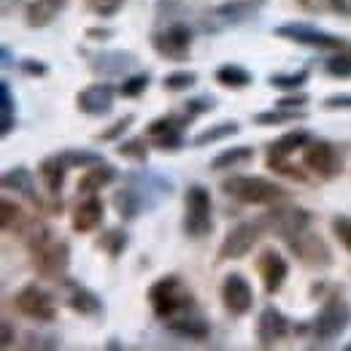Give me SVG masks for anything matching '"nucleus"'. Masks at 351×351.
Instances as JSON below:
<instances>
[{
  "label": "nucleus",
  "mask_w": 351,
  "mask_h": 351,
  "mask_svg": "<svg viewBox=\"0 0 351 351\" xmlns=\"http://www.w3.org/2000/svg\"><path fill=\"white\" fill-rule=\"evenodd\" d=\"M165 327H168L173 335L186 338V341H206V338L211 335L208 322H206L200 313H195V308L186 311V313H178V316H173V319H168Z\"/></svg>",
  "instance_id": "412c9836"
},
{
  "label": "nucleus",
  "mask_w": 351,
  "mask_h": 351,
  "mask_svg": "<svg viewBox=\"0 0 351 351\" xmlns=\"http://www.w3.org/2000/svg\"><path fill=\"white\" fill-rule=\"evenodd\" d=\"M303 165H306L311 173L324 178V181L341 176V171H343V162H341L335 146L330 141H319V138H311V143H306V149H303Z\"/></svg>",
  "instance_id": "9b49d317"
},
{
  "label": "nucleus",
  "mask_w": 351,
  "mask_h": 351,
  "mask_svg": "<svg viewBox=\"0 0 351 351\" xmlns=\"http://www.w3.org/2000/svg\"><path fill=\"white\" fill-rule=\"evenodd\" d=\"M103 200L97 195H87V200H82L76 208H73V217H71V224L76 232H92L103 224Z\"/></svg>",
  "instance_id": "4be33fe9"
},
{
  "label": "nucleus",
  "mask_w": 351,
  "mask_h": 351,
  "mask_svg": "<svg viewBox=\"0 0 351 351\" xmlns=\"http://www.w3.org/2000/svg\"><path fill=\"white\" fill-rule=\"evenodd\" d=\"M306 103H308V95H287L276 106H284V108H306Z\"/></svg>",
  "instance_id": "864d4df0"
},
{
  "label": "nucleus",
  "mask_w": 351,
  "mask_h": 351,
  "mask_svg": "<svg viewBox=\"0 0 351 351\" xmlns=\"http://www.w3.org/2000/svg\"><path fill=\"white\" fill-rule=\"evenodd\" d=\"M14 308H16L22 316H27V319H33V322H41V324H49V322L57 319L54 298L46 292L44 287H38V284L22 287V289L16 292V298H14Z\"/></svg>",
  "instance_id": "1a4fd4ad"
},
{
  "label": "nucleus",
  "mask_w": 351,
  "mask_h": 351,
  "mask_svg": "<svg viewBox=\"0 0 351 351\" xmlns=\"http://www.w3.org/2000/svg\"><path fill=\"white\" fill-rule=\"evenodd\" d=\"M311 132L303 130V128H298V130H289L287 135H281L278 141H273V143H267L265 146V154L267 157H289V154H295L298 149H306V143H311Z\"/></svg>",
  "instance_id": "bb28decb"
},
{
  "label": "nucleus",
  "mask_w": 351,
  "mask_h": 351,
  "mask_svg": "<svg viewBox=\"0 0 351 351\" xmlns=\"http://www.w3.org/2000/svg\"><path fill=\"white\" fill-rule=\"evenodd\" d=\"M60 341L54 335H27V343H22V349H57Z\"/></svg>",
  "instance_id": "09e8293b"
},
{
  "label": "nucleus",
  "mask_w": 351,
  "mask_h": 351,
  "mask_svg": "<svg viewBox=\"0 0 351 351\" xmlns=\"http://www.w3.org/2000/svg\"><path fill=\"white\" fill-rule=\"evenodd\" d=\"M19 68H22V73H27V76H46V73H49V68H46L41 60H22Z\"/></svg>",
  "instance_id": "603ef678"
},
{
  "label": "nucleus",
  "mask_w": 351,
  "mask_h": 351,
  "mask_svg": "<svg viewBox=\"0 0 351 351\" xmlns=\"http://www.w3.org/2000/svg\"><path fill=\"white\" fill-rule=\"evenodd\" d=\"M87 5L97 16H114L125 5V0H87Z\"/></svg>",
  "instance_id": "de8ad7c7"
},
{
  "label": "nucleus",
  "mask_w": 351,
  "mask_h": 351,
  "mask_svg": "<svg viewBox=\"0 0 351 351\" xmlns=\"http://www.w3.org/2000/svg\"><path fill=\"white\" fill-rule=\"evenodd\" d=\"M3 65H11V51H8V46H3Z\"/></svg>",
  "instance_id": "13d9d810"
},
{
  "label": "nucleus",
  "mask_w": 351,
  "mask_h": 351,
  "mask_svg": "<svg viewBox=\"0 0 351 351\" xmlns=\"http://www.w3.org/2000/svg\"><path fill=\"white\" fill-rule=\"evenodd\" d=\"M117 154L125 160H135V162H146L149 160V143L143 138H130V141H119Z\"/></svg>",
  "instance_id": "e433bc0d"
},
{
  "label": "nucleus",
  "mask_w": 351,
  "mask_h": 351,
  "mask_svg": "<svg viewBox=\"0 0 351 351\" xmlns=\"http://www.w3.org/2000/svg\"><path fill=\"white\" fill-rule=\"evenodd\" d=\"M3 189H11V192L22 195V197L30 200L38 211H49V203L38 195V189H36V178H33V173H30L25 165H16V168H11V171L3 173Z\"/></svg>",
  "instance_id": "aec40b11"
},
{
  "label": "nucleus",
  "mask_w": 351,
  "mask_h": 351,
  "mask_svg": "<svg viewBox=\"0 0 351 351\" xmlns=\"http://www.w3.org/2000/svg\"><path fill=\"white\" fill-rule=\"evenodd\" d=\"M289 330H292V324H289V319L278 308L265 306L260 319H257V343L263 349H270V346L281 343L289 335Z\"/></svg>",
  "instance_id": "f3484780"
},
{
  "label": "nucleus",
  "mask_w": 351,
  "mask_h": 351,
  "mask_svg": "<svg viewBox=\"0 0 351 351\" xmlns=\"http://www.w3.org/2000/svg\"><path fill=\"white\" fill-rule=\"evenodd\" d=\"M276 36H278V38H287V41H295V44L311 46V49H324V51L351 49V41H346V38L332 36V33H327V30H319V27H313V25H303V22L281 25V27H276Z\"/></svg>",
  "instance_id": "423d86ee"
},
{
  "label": "nucleus",
  "mask_w": 351,
  "mask_h": 351,
  "mask_svg": "<svg viewBox=\"0 0 351 351\" xmlns=\"http://www.w3.org/2000/svg\"><path fill=\"white\" fill-rule=\"evenodd\" d=\"M149 87V73H135L130 79H125L122 84H119V95L122 97H138V95H143Z\"/></svg>",
  "instance_id": "37998d69"
},
{
  "label": "nucleus",
  "mask_w": 351,
  "mask_h": 351,
  "mask_svg": "<svg viewBox=\"0 0 351 351\" xmlns=\"http://www.w3.org/2000/svg\"><path fill=\"white\" fill-rule=\"evenodd\" d=\"M0 111H3V128H0V132L8 135V132L14 130V95H11V87H8L5 79L0 82Z\"/></svg>",
  "instance_id": "58836bf2"
},
{
  "label": "nucleus",
  "mask_w": 351,
  "mask_h": 351,
  "mask_svg": "<svg viewBox=\"0 0 351 351\" xmlns=\"http://www.w3.org/2000/svg\"><path fill=\"white\" fill-rule=\"evenodd\" d=\"M57 157H60L68 168H92V165L103 162V154L87 152V149H65V152H57Z\"/></svg>",
  "instance_id": "473e14b6"
},
{
  "label": "nucleus",
  "mask_w": 351,
  "mask_h": 351,
  "mask_svg": "<svg viewBox=\"0 0 351 351\" xmlns=\"http://www.w3.org/2000/svg\"><path fill=\"white\" fill-rule=\"evenodd\" d=\"M254 160V149L252 146H232L224 149L221 154H217L211 160V171H230V168H241L243 162Z\"/></svg>",
  "instance_id": "c756f323"
},
{
  "label": "nucleus",
  "mask_w": 351,
  "mask_h": 351,
  "mask_svg": "<svg viewBox=\"0 0 351 351\" xmlns=\"http://www.w3.org/2000/svg\"><path fill=\"white\" fill-rule=\"evenodd\" d=\"M87 36L89 41H108L111 36H114V30L111 27H87Z\"/></svg>",
  "instance_id": "5fc2aeb1"
},
{
  "label": "nucleus",
  "mask_w": 351,
  "mask_h": 351,
  "mask_svg": "<svg viewBox=\"0 0 351 351\" xmlns=\"http://www.w3.org/2000/svg\"><path fill=\"white\" fill-rule=\"evenodd\" d=\"M117 178H119L117 168H114V165H108V162L103 160V162H97V165H92V168H84V173L79 176L76 189H79L82 195H97L100 189L111 186Z\"/></svg>",
  "instance_id": "5701e85b"
},
{
  "label": "nucleus",
  "mask_w": 351,
  "mask_h": 351,
  "mask_svg": "<svg viewBox=\"0 0 351 351\" xmlns=\"http://www.w3.org/2000/svg\"><path fill=\"white\" fill-rule=\"evenodd\" d=\"M332 232L343 243V249L351 252V217H332Z\"/></svg>",
  "instance_id": "49530a36"
},
{
  "label": "nucleus",
  "mask_w": 351,
  "mask_h": 351,
  "mask_svg": "<svg viewBox=\"0 0 351 351\" xmlns=\"http://www.w3.org/2000/svg\"><path fill=\"white\" fill-rule=\"evenodd\" d=\"M152 46L162 60L184 62L192 49V27H186L184 22H171L168 27L152 33Z\"/></svg>",
  "instance_id": "6e6552de"
},
{
  "label": "nucleus",
  "mask_w": 351,
  "mask_h": 351,
  "mask_svg": "<svg viewBox=\"0 0 351 351\" xmlns=\"http://www.w3.org/2000/svg\"><path fill=\"white\" fill-rule=\"evenodd\" d=\"M14 343V330H11V322H3V349H11Z\"/></svg>",
  "instance_id": "4d7b16f0"
},
{
  "label": "nucleus",
  "mask_w": 351,
  "mask_h": 351,
  "mask_svg": "<svg viewBox=\"0 0 351 351\" xmlns=\"http://www.w3.org/2000/svg\"><path fill=\"white\" fill-rule=\"evenodd\" d=\"M324 71L335 79H351V49L332 51V57L324 62Z\"/></svg>",
  "instance_id": "c9c22d12"
},
{
  "label": "nucleus",
  "mask_w": 351,
  "mask_h": 351,
  "mask_svg": "<svg viewBox=\"0 0 351 351\" xmlns=\"http://www.w3.org/2000/svg\"><path fill=\"white\" fill-rule=\"evenodd\" d=\"M132 122H135V117H132V114H125V117H122V119H117V122H114V125H111L108 130L100 132V135H97V141H117V138H119L122 132L130 130Z\"/></svg>",
  "instance_id": "a18cd8bd"
},
{
  "label": "nucleus",
  "mask_w": 351,
  "mask_h": 351,
  "mask_svg": "<svg viewBox=\"0 0 351 351\" xmlns=\"http://www.w3.org/2000/svg\"><path fill=\"white\" fill-rule=\"evenodd\" d=\"M267 168H270L273 173H281V176H287V178H292V181H308L306 171L298 168V165H292L289 157H267Z\"/></svg>",
  "instance_id": "a19ab883"
},
{
  "label": "nucleus",
  "mask_w": 351,
  "mask_h": 351,
  "mask_svg": "<svg viewBox=\"0 0 351 351\" xmlns=\"http://www.w3.org/2000/svg\"><path fill=\"white\" fill-rule=\"evenodd\" d=\"M221 306L232 316H246L254 306V289L243 273H230L221 281Z\"/></svg>",
  "instance_id": "ddd939ff"
},
{
  "label": "nucleus",
  "mask_w": 351,
  "mask_h": 351,
  "mask_svg": "<svg viewBox=\"0 0 351 351\" xmlns=\"http://www.w3.org/2000/svg\"><path fill=\"white\" fill-rule=\"evenodd\" d=\"M197 84V73L195 71H176V73H168L162 87L168 92H184V89L195 87Z\"/></svg>",
  "instance_id": "79ce46f5"
},
{
  "label": "nucleus",
  "mask_w": 351,
  "mask_h": 351,
  "mask_svg": "<svg viewBox=\"0 0 351 351\" xmlns=\"http://www.w3.org/2000/svg\"><path fill=\"white\" fill-rule=\"evenodd\" d=\"M257 273H260V278H263L265 292H267V295H276V292L284 287L287 276H289V263H287L276 249H265L263 254L257 257Z\"/></svg>",
  "instance_id": "6ab92c4d"
},
{
  "label": "nucleus",
  "mask_w": 351,
  "mask_h": 351,
  "mask_svg": "<svg viewBox=\"0 0 351 351\" xmlns=\"http://www.w3.org/2000/svg\"><path fill=\"white\" fill-rule=\"evenodd\" d=\"M138 65V57L132 51H100L89 57V68L100 79H119L128 76L132 68Z\"/></svg>",
  "instance_id": "dca6fc26"
},
{
  "label": "nucleus",
  "mask_w": 351,
  "mask_h": 351,
  "mask_svg": "<svg viewBox=\"0 0 351 351\" xmlns=\"http://www.w3.org/2000/svg\"><path fill=\"white\" fill-rule=\"evenodd\" d=\"M114 208H117V214H119V219L122 221H132L138 219L143 211H146V203H143V195L132 186L130 181L122 186V189H117L114 192Z\"/></svg>",
  "instance_id": "393cba45"
},
{
  "label": "nucleus",
  "mask_w": 351,
  "mask_h": 351,
  "mask_svg": "<svg viewBox=\"0 0 351 351\" xmlns=\"http://www.w3.org/2000/svg\"><path fill=\"white\" fill-rule=\"evenodd\" d=\"M238 130H241L238 122H219V125H211V128H206V130L197 132V135L192 138V146H195V149L211 146V143H217V141H224V138L235 135Z\"/></svg>",
  "instance_id": "2f4dec72"
},
{
  "label": "nucleus",
  "mask_w": 351,
  "mask_h": 351,
  "mask_svg": "<svg viewBox=\"0 0 351 351\" xmlns=\"http://www.w3.org/2000/svg\"><path fill=\"white\" fill-rule=\"evenodd\" d=\"M332 14L351 19V0H332Z\"/></svg>",
  "instance_id": "6e6d98bb"
},
{
  "label": "nucleus",
  "mask_w": 351,
  "mask_h": 351,
  "mask_svg": "<svg viewBox=\"0 0 351 351\" xmlns=\"http://www.w3.org/2000/svg\"><path fill=\"white\" fill-rule=\"evenodd\" d=\"M97 249H103L108 257H119L125 249H128V232L125 230H119V227H114V230H106L103 235H100V241H97Z\"/></svg>",
  "instance_id": "72a5a7b5"
},
{
  "label": "nucleus",
  "mask_w": 351,
  "mask_h": 351,
  "mask_svg": "<svg viewBox=\"0 0 351 351\" xmlns=\"http://www.w3.org/2000/svg\"><path fill=\"white\" fill-rule=\"evenodd\" d=\"M324 111H351V95H330L322 103Z\"/></svg>",
  "instance_id": "3c124183"
},
{
  "label": "nucleus",
  "mask_w": 351,
  "mask_h": 351,
  "mask_svg": "<svg viewBox=\"0 0 351 351\" xmlns=\"http://www.w3.org/2000/svg\"><path fill=\"white\" fill-rule=\"evenodd\" d=\"M214 230L211 219V195L203 184H192L186 186V197H184V232L192 241L208 238Z\"/></svg>",
  "instance_id": "20e7f679"
},
{
  "label": "nucleus",
  "mask_w": 351,
  "mask_h": 351,
  "mask_svg": "<svg viewBox=\"0 0 351 351\" xmlns=\"http://www.w3.org/2000/svg\"><path fill=\"white\" fill-rule=\"evenodd\" d=\"M287 246H289V252H292L303 265H308V267L322 270V267H330V265H332V252H330L327 241H324L322 235L311 232V230H303V232L292 235V238L287 241Z\"/></svg>",
  "instance_id": "9d476101"
},
{
  "label": "nucleus",
  "mask_w": 351,
  "mask_h": 351,
  "mask_svg": "<svg viewBox=\"0 0 351 351\" xmlns=\"http://www.w3.org/2000/svg\"><path fill=\"white\" fill-rule=\"evenodd\" d=\"M68 284V308L82 313V316H97L103 313V300L87 289L84 284H76V281H65Z\"/></svg>",
  "instance_id": "a878e982"
},
{
  "label": "nucleus",
  "mask_w": 351,
  "mask_h": 351,
  "mask_svg": "<svg viewBox=\"0 0 351 351\" xmlns=\"http://www.w3.org/2000/svg\"><path fill=\"white\" fill-rule=\"evenodd\" d=\"M308 114L306 108H284V106H276L270 111H260L254 117V125L260 128H270V125H292V122H303Z\"/></svg>",
  "instance_id": "c85d7f7f"
},
{
  "label": "nucleus",
  "mask_w": 351,
  "mask_h": 351,
  "mask_svg": "<svg viewBox=\"0 0 351 351\" xmlns=\"http://www.w3.org/2000/svg\"><path fill=\"white\" fill-rule=\"evenodd\" d=\"M181 146H184V130H171L154 138V149H160V152H178Z\"/></svg>",
  "instance_id": "c03bdc74"
},
{
  "label": "nucleus",
  "mask_w": 351,
  "mask_h": 351,
  "mask_svg": "<svg viewBox=\"0 0 351 351\" xmlns=\"http://www.w3.org/2000/svg\"><path fill=\"white\" fill-rule=\"evenodd\" d=\"M149 306L154 311L157 319L168 322L178 313H186L195 308V298H192V289L176 276H162L157 278L152 287H149Z\"/></svg>",
  "instance_id": "f257e3e1"
},
{
  "label": "nucleus",
  "mask_w": 351,
  "mask_h": 351,
  "mask_svg": "<svg viewBox=\"0 0 351 351\" xmlns=\"http://www.w3.org/2000/svg\"><path fill=\"white\" fill-rule=\"evenodd\" d=\"M308 76H311L308 68L295 71V73H276V76H270V87L284 89V92H295V89H300L303 84H306Z\"/></svg>",
  "instance_id": "4c0bfd02"
},
{
  "label": "nucleus",
  "mask_w": 351,
  "mask_h": 351,
  "mask_svg": "<svg viewBox=\"0 0 351 351\" xmlns=\"http://www.w3.org/2000/svg\"><path fill=\"white\" fill-rule=\"evenodd\" d=\"M22 224H25L22 208L16 203H11V200H3L0 203V227H3V232H19Z\"/></svg>",
  "instance_id": "f704fd0d"
},
{
  "label": "nucleus",
  "mask_w": 351,
  "mask_h": 351,
  "mask_svg": "<svg viewBox=\"0 0 351 351\" xmlns=\"http://www.w3.org/2000/svg\"><path fill=\"white\" fill-rule=\"evenodd\" d=\"M221 192L246 206H273L287 197V189L265 176H230L221 181Z\"/></svg>",
  "instance_id": "f03ea898"
},
{
  "label": "nucleus",
  "mask_w": 351,
  "mask_h": 351,
  "mask_svg": "<svg viewBox=\"0 0 351 351\" xmlns=\"http://www.w3.org/2000/svg\"><path fill=\"white\" fill-rule=\"evenodd\" d=\"M33 265H36L41 278L65 281L68 267H71V246H68V241H62V238L46 241L41 249L33 252Z\"/></svg>",
  "instance_id": "0eeeda50"
},
{
  "label": "nucleus",
  "mask_w": 351,
  "mask_h": 351,
  "mask_svg": "<svg viewBox=\"0 0 351 351\" xmlns=\"http://www.w3.org/2000/svg\"><path fill=\"white\" fill-rule=\"evenodd\" d=\"M349 324H351V306L346 303V298L330 295V298L324 300V306L319 308L311 332H313V341H316L319 346H327V343H332L335 338H341V335L349 330Z\"/></svg>",
  "instance_id": "7ed1b4c3"
},
{
  "label": "nucleus",
  "mask_w": 351,
  "mask_h": 351,
  "mask_svg": "<svg viewBox=\"0 0 351 351\" xmlns=\"http://www.w3.org/2000/svg\"><path fill=\"white\" fill-rule=\"evenodd\" d=\"M128 181L143 195V203H146V211L157 208L160 200L171 197L173 192V184L168 178H162L160 173H152V171H138V173H128Z\"/></svg>",
  "instance_id": "a211bd4d"
},
{
  "label": "nucleus",
  "mask_w": 351,
  "mask_h": 351,
  "mask_svg": "<svg viewBox=\"0 0 351 351\" xmlns=\"http://www.w3.org/2000/svg\"><path fill=\"white\" fill-rule=\"evenodd\" d=\"M306 14H332V0H295Z\"/></svg>",
  "instance_id": "8fccbe9b"
},
{
  "label": "nucleus",
  "mask_w": 351,
  "mask_h": 351,
  "mask_svg": "<svg viewBox=\"0 0 351 351\" xmlns=\"http://www.w3.org/2000/svg\"><path fill=\"white\" fill-rule=\"evenodd\" d=\"M217 82H219L221 87H227V89H243V87H249V84L254 82V76H252V73H249L243 65L227 62V65L217 68Z\"/></svg>",
  "instance_id": "7c9ffc66"
},
{
  "label": "nucleus",
  "mask_w": 351,
  "mask_h": 351,
  "mask_svg": "<svg viewBox=\"0 0 351 351\" xmlns=\"http://www.w3.org/2000/svg\"><path fill=\"white\" fill-rule=\"evenodd\" d=\"M265 235V224L263 219L257 221H241L235 224L227 238L221 241L219 254H217V263H227V260H243Z\"/></svg>",
  "instance_id": "39448f33"
},
{
  "label": "nucleus",
  "mask_w": 351,
  "mask_h": 351,
  "mask_svg": "<svg viewBox=\"0 0 351 351\" xmlns=\"http://www.w3.org/2000/svg\"><path fill=\"white\" fill-rule=\"evenodd\" d=\"M263 5H265V0H227V3H219V5L211 11V22H217L214 30L235 27V25H243V22L254 19Z\"/></svg>",
  "instance_id": "4468645a"
},
{
  "label": "nucleus",
  "mask_w": 351,
  "mask_h": 351,
  "mask_svg": "<svg viewBox=\"0 0 351 351\" xmlns=\"http://www.w3.org/2000/svg\"><path fill=\"white\" fill-rule=\"evenodd\" d=\"M68 171H71V168H68L57 154L46 157L44 162L38 165V176H41L46 192H49L51 197H60V189H62V184H65V173H68Z\"/></svg>",
  "instance_id": "cd10ccee"
},
{
  "label": "nucleus",
  "mask_w": 351,
  "mask_h": 351,
  "mask_svg": "<svg viewBox=\"0 0 351 351\" xmlns=\"http://www.w3.org/2000/svg\"><path fill=\"white\" fill-rule=\"evenodd\" d=\"M114 87L106 82L89 84L76 95V108L87 117H108L114 111Z\"/></svg>",
  "instance_id": "2eb2a0df"
},
{
  "label": "nucleus",
  "mask_w": 351,
  "mask_h": 351,
  "mask_svg": "<svg viewBox=\"0 0 351 351\" xmlns=\"http://www.w3.org/2000/svg\"><path fill=\"white\" fill-rule=\"evenodd\" d=\"M214 108H217V97H211V95H200V97H192V100L184 103L181 117L189 122V119H195V117H200V114H208V111H214Z\"/></svg>",
  "instance_id": "ea45409f"
},
{
  "label": "nucleus",
  "mask_w": 351,
  "mask_h": 351,
  "mask_svg": "<svg viewBox=\"0 0 351 351\" xmlns=\"http://www.w3.org/2000/svg\"><path fill=\"white\" fill-rule=\"evenodd\" d=\"M68 0H33L25 8V22L27 27H49L62 11H65Z\"/></svg>",
  "instance_id": "b1692460"
},
{
  "label": "nucleus",
  "mask_w": 351,
  "mask_h": 351,
  "mask_svg": "<svg viewBox=\"0 0 351 351\" xmlns=\"http://www.w3.org/2000/svg\"><path fill=\"white\" fill-rule=\"evenodd\" d=\"M263 224L265 230H270L278 238L289 241L292 235H298V232L311 227V214L306 208H298V206H273L263 217Z\"/></svg>",
  "instance_id": "f8f14e48"
}]
</instances>
